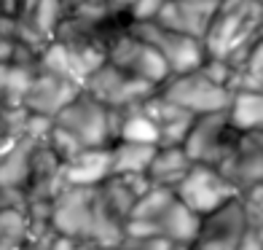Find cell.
<instances>
[{"mask_svg": "<svg viewBox=\"0 0 263 250\" xmlns=\"http://www.w3.org/2000/svg\"><path fill=\"white\" fill-rule=\"evenodd\" d=\"M164 6V0H137L135 6L129 8V22L132 25H145V22H153L159 16V11Z\"/></svg>", "mask_w": 263, "mask_h": 250, "instance_id": "603a6c76", "label": "cell"}, {"mask_svg": "<svg viewBox=\"0 0 263 250\" xmlns=\"http://www.w3.org/2000/svg\"><path fill=\"white\" fill-rule=\"evenodd\" d=\"M172 202H175V191H172V188L151 186L148 191L135 202V207H132L126 221H145V223L156 226V221L164 216V210L170 207Z\"/></svg>", "mask_w": 263, "mask_h": 250, "instance_id": "ffe728a7", "label": "cell"}, {"mask_svg": "<svg viewBox=\"0 0 263 250\" xmlns=\"http://www.w3.org/2000/svg\"><path fill=\"white\" fill-rule=\"evenodd\" d=\"M191 170V159L185 156L183 146H172V148H156L145 177L151 181V186H161V188H172L183 181Z\"/></svg>", "mask_w": 263, "mask_h": 250, "instance_id": "2e32d148", "label": "cell"}, {"mask_svg": "<svg viewBox=\"0 0 263 250\" xmlns=\"http://www.w3.org/2000/svg\"><path fill=\"white\" fill-rule=\"evenodd\" d=\"M105 57H107V65H113L116 70H121V73L137 78V81H145L156 89L172 78L164 57L153 49L151 43L135 38L129 30L118 32L116 38L105 46Z\"/></svg>", "mask_w": 263, "mask_h": 250, "instance_id": "3957f363", "label": "cell"}, {"mask_svg": "<svg viewBox=\"0 0 263 250\" xmlns=\"http://www.w3.org/2000/svg\"><path fill=\"white\" fill-rule=\"evenodd\" d=\"M156 229H159V234L164 237V240H170L175 247L191 250V245H194L196 237H199L201 218L175 199L172 205L164 210V216L156 221Z\"/></svg>", "mask_w": 263, "mask_h": 250, "instance_id": "5bb4252c", "label": "cell"}, {"mask_svg": "<svg viewBox=\"0 0 263 250\" xmlns=\"http://www.w3.org/2000/svg\"><path fill=\"white\" fill-rule=\"evenodd\" d=\"M229 124L239 135L263 132V94L260 92H236L229 105Z\"/></svg>", "mask_w": 263, "mask_h": 250, "instance_id": "e0dca14e", "label": "cell"}, {"mask_svg": "<svg viewBox=\"0 0 263 250\" xmlns=\"http://www.w3.org/2000/svg\"><path fill=\"white\" fill-rule=\"evenodd\" d=\"M199 73L204 76L207 81L218 83V86H223V89H229V86H231V78H234V73H236V70H234L229 62H226V59H215V57H207L204 62H201Z\"/></svg>", "mask_w": 263, "mask_h": 250, "instance_id": "7402d4cb", "label": "cell"}, {"mask_svg": "<svg viewBox=\"0 0 263 250\" xmlns=\"http://www.w3.org/2000/svg\"><path fill=\"white\" fill-rule=\"evenodd\" d=\"M239 197L242 194L215 167L207 164H191L188 175L175 186V199L185 205L191 212H196L199 218L212 216L215 210H220L223 205H229Z\"/></svg>", "mask_w": 263, "mask_h": 250, "instance_id": "277c9868", "label": "cell"}, {"mask_svg": "<svg viewBox=\"0 0 263 250\" xmlns=\"http://www.w3.org/2000/svg\"><path fill=\"white\" fill-rule=\"evenodd\" d=\"M215 8L218 6L188 3V0H164L159 16L153 22L170 32H180V35H188V38L204 41L207 27L215 16Z\"/></svg>", "mask_w": 263, "mask_h": 250, "instance_id": "7c38bea8", "label": "cell"}, {"mask_svg": "<svg viewBox=\"0 0 263 250\" xmlns=\"http://www.w3.org/2000/svg\"><path fill=\"white\" fill-rule=\"evenodd\" d=\"M126 30L135 38L151 43L164 57V62H166L172 76L196 73L201 67V62L207 59V51H204V43L201 41L188 38V35H180V32H170V30L159 27L156 22H145V25H132L129 22Z\"/></svg>", "mask_w": 263, "mask_h": 250, "instance_id": "8992f818", "label": "cell"}, {"mask_svg": "<svg viewBox=\"0 0 263 250\" xmlns=\"http://www.w3.org/2000/svg\"><path fill=\"white\" fill-rule=\"evenodd\" d=\"M35 142L16 140L0 159V191H25L30 186Z\"/></svg>", "mask_w": 263, "mask_h": 250, "instance_id": "9a60e30c", "label": "cell"}, {"mask_svg": "<svg viewBox=\"0 0 263 250\" xmlns=\"http://www.w3.org/2000/svg\"><path fill=\"white\" fill-rule=\"evenodd\" d=\"M239 70H247V73H255V76L263 78V38L253 46V51H250L245 67H239Z\"/></svg>", "mask_w": 263, "mask_h": 250, "instance_id": "cb8c5ba5", "label": "cell"}, {"mask_svg": "<svg viewBox=\"0 0 263 250\" xmlns=\"http://www.w3.org/2000/svg\"><path fill=\"white\" fill-rule=\"evenodd\" d=\"M236 250H263V240L255 234V231H245V237L239 240V245H236Z\"/></svg>", "mask_w": 263, "mask_h": 250, "instance_id": "d4e9b609", "label": "cell"}, {"mask_svg": "<svg viewBox=\"0 0 263 250\" xmlns=\"http://www.w3.org/2000/svg\"><path fill=\"white\" fill-rule=\"evenodd\" d=\"M135 3H137V0H107V6H110L113 11H118V14H124V16L129 14V8L135 6ZM126 19H129V16H126Z\"/></svg>", "mask_w": 263, "mask_h": 250, "instance_id": "4316f807", "label": "cell"}, {"mask_svg": "<svg viewBox=\"0 0 263 250\" xmlns=\"http://www.w3.org/2000/svg\"><path fill=\"white\" fill-rule=\"evenodd\" d=\"M159 146H137V142H121L110 146V170L113 175H145L156 156Z\"/></svg>", "mask_w": 263, "mask_h": 250, "instance_id": "ac0fdd59", "label": "cell"}, {"mask_svg": "<svg viewBox=\"0 0 263 250\" xmlns=\"http://www.w3.org/2000/svg\"><path fill=\"white\" fill-rule=\"evenodd\" d=\"M263 38V0H223L204 35L207 57L245 67L253 46Z\"/></svg>", "mask_w": 263, "mask_h": 250, "instance_id": "6da1fadb", "label": "cell"}, {"mask_svg": "<svg viewBox=\"0 0 263 250\" xmlns=\"http://www.w3.org/2000/svg\"><path fill=\"white\" fill-rule=\"evenodd\" d=\"M188 3H204V6H220L223 0H188Z\"/></svg>", "mask_w": 263, "mask_h": 250, "instance_id": "83f0119b", "label": "cell"}, {"mask_svg": "<svg viewBox=\"0 0 263 250\" xmlns=\"http://www.w3.org/2000/svg\"><path fill=\"white\" fill-rule=\"evenodd\" d=\"M110 177V148H83L76 159L62 164V181L73 188H100Z\"/></svg>", "mask_w": 263, "mask_h": 250, "instance_id": "4fadbf2b", "label": "cell"}, {"mask_svg": "<svg viewBox=\"0 0 263 250\" xmlns=\"http://www.w3.org/2000/svg\"><path fill=\"white\" fill-rule=\"evenodd\" d=\"M65 16H67V6L62 0H32L27 16H22V19L38 35H43L46 41H54V32L62 25Z\"/></svg>", "mask_w": 263, "mask_h": 250, "instance_id": "d6986e66", "label": "cell"}, {"mask_svg": "<svg viewBox=\"0 0 263 250\" xmlns=\"http://www.w3.org/2000/svg\"><path fill=\"white\" fill-rule=\"evenodd\" d=\"M159 94L196 118L210 116V113H226L234 97L229 89L207 81L199 70L196 73H185V76H172L166 83L159 86Z\"/></svg>", "mask_w": 263, "mask_h": 250, "instance_id": "5b68a950", "label": "cell"}, {"mask_svg": "<svg viewBox=\"0 0 263 250\" xmlns=\"http://www.w3.org/2000/svg\"><path fill=\"white\" fill-rule=\"evenodd\" d=\"M62 3H65V6H67V11H70V8H76V6H81L83 0H62Z\"/></svg>", "mask_w": 263, "mask_h": 250, "instance_id": "f1b7e54d", "label": "cell"}, {"mask_svg": "<svg viewBox=\"0 0 263 250\" xmlns=\"http://www.w3.org/2000/svg\"><path fill=\"white\" fill-rule=\"evenodd\" d=\"M54 124L70 132L83 148H107L110 135H116V116L110 108L89 97L81 89V94L67 102L62 111L54 116Z\"/></svg>", "mask_w": 263, "mask_h": 250, "instance_id": "7a4b0ae2", "label": "cell"}, {"mask_svg": "<svg viewBox=\"0 0 263 250\" xmlns=\"http://www.w3.org/2000/svg\"><path fill=\"white\" fill-rule=\"evenodd\" d=\"M78 240H70V237H54V242H49V250H76Z\"/></svg>", "mask_w": 263, "mask_h": 250, "instance_id": "484cf974", "label": "cell"}, {"mask_svg": "<svg viewBox=\"0 0 263 250\" xmlns=\"http://www.w3.org/2000/svg\"><path fill=\"white\" fill-rule=\"evenodd\" d=\"M242 207H245V218H247V229L255 231L263 240V183L250 188L247 194H242Z\"/></svg>", "mask_w": 263, "mask_h": 250, "instance_id": "44dd1931", "label": "cell"}, {"mask_svg": "<svg viewBox=\"0 0 263 250\" xmlns=\"http://www.w3.org/2000/svg\"><path fill=\"white\" fill-rule=\"evenodd\" d=\"M49 221L59 237L86 240L94 221V188H73L65 186L51 199Z\"/></svg>", "mask_w": 263, "mask_h": 250, "instance_id": "9c48e42d", "label": "cell"}, {"mask_svg": "<svg viewBox=\"0 0 263 250\" xmlns=\"http://www.w3.org/2000/svg\"><path fill=\"white\" fill-rule=\"evenodd\" d=\"M253 137H255V142H258V148L263 151V132H260V135H253Z\"/></svg>", "mask_w": 263, "mask_h": 250, "instance_id": "f546056e", "label": "cell"}, {"mask_svg": "<svg viewBox=\"0 0 263 250\" xmlns=\"http://www.w3.org/2000/svg\"><path fill=\"white\" fill-rule=\"evenodd\" d=\"M239 132H234V127L229 124V113H210V116H199L191 132L183 142L185 156L191 164H207V167H218L229 151L234 148Z\"/></svg>", "mask_w": 263, "mask_h": 250, "instance_id": "ba28073f", "label": "cell"}, {"mask_svg": "<svg viewBox=\"0 0 263 250\" xmlns=\"http://www.w3.org/2000/svg\"><path fill=\"white\" fill-rule=\"evenodd\" d=\"M3 25H6V16H3V14H0V30H3Z\"/></svg>", "mask_w": 263, "mask_h": 250, "instance_id": "4dcf8cb0", "label": "cell"}, {"mask_svg": "<svg viewBox=\"0 0 263 250\" xmlns=\"http://www.w3.org/2000/svg\"><path fill=\"white\" fill-rule=\"evenodd\" d=\"M247 231V218L242 207V197L201 218V229L191 250H236L239 240Z\"/></svg>", "mask_w": 263, "mask_h": 250, "instance_id": "30bf717a", "label": "cell"}, {"mask_svg": "<svg viewBox=\"0 0 263 250\" xmlns=\"http://www.w3.org/2000/svg\"><path fill=\"white\" fill-rule=\"evenodd\" d=\"M83 92L110 111H129V108H137L145 100H151L159 89L145 83V81L132 78V76H126V73H121V70H116L113 65L105 62L97 73H91L86 78Z\"/></svg>", "mask_w": 263, "mask_h": 250, "instance_id": "52a82bcc", "label": "cell"}, {"mask_svg": "<svg viewBox=\"0 0 263 250\" xmlns=\"http://www.w3.org/2000/svg\"><path fill=\"white\" fill-rule=\"evenodd\" d=\"M78 94H81L78 83L65 81V78H57V76L43 73V70H41V73L32 78L30 89L25 94V102H22V108H25L27 113H35V116L54 118L67 102H73Z\"/></svg>", "mask_w": 263, "mask_h": 250, "instance_id": "8fae6325", "label": "cell"}]
</instances>
